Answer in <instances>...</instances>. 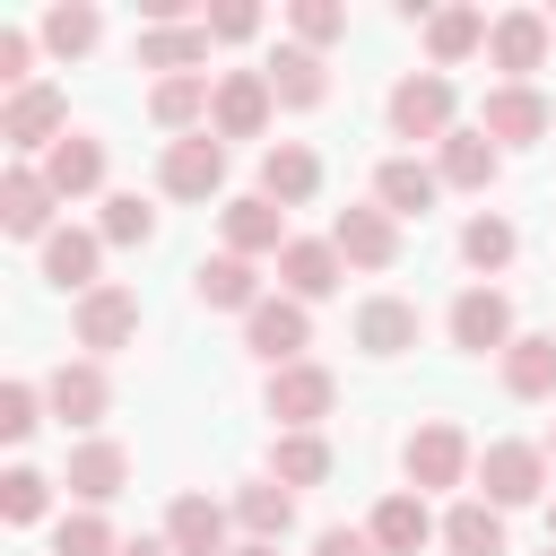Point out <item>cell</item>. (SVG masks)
Wrapping results in <instances>:
<instances>
[{
  "instance_id": "obj_1",
  "label": "cell",
  "mask_w": 556,
  "mask_h": 556,
  "mask_svg": "<svg viewBox=\"0 0 556 556\" xmlns=\"http://www.w3.org/2000/svg\"><path fill=\"white\" fill-rule=\"evenodd\" d=\"M400 469H408L417 495H443V486H460V478L478 469V452H469V434H460L452 417H426V426L400 443Z\"/></svg>"
},
{
  "instance_id": "obj_2",
  "label": "cell",
  "mask_w": 556,
  "mask_h": 556,
  "mask_svg": "<svg viewBox=\"0 0 556 556\" xmlns=\"http://www.w3.org/2000/svg\"><path fill=\"white\" fill-rule=\"evenodd\" d=\"M330 408H339V374H330V365L304 356V365H278V374H269V417H278V434H313Z\"/></svg>"
},
{
  "instance_id": "obj_3",
  "label": "cell",
  "mask_w": 556,
  "mask_h": 556,
  "mask_svg": "<svg viewBox=\"0 0 556 556\" xmlns=\"http://www.w3.org/2000/svg\"><path fill=\"white\" fill-rule=\"evenodd\" d=\"M243 348L278 374V365H304V348H313V313L295 304V295H261L252 313H243Z\"/></svg>"
},
{
  "instance_id": "obj_4",
  "label": "cell",
  "mask_w": 556,
  "mask_h": 556,
  "mask_svg": "<svg viewBox=\"0 0 556 556\" xmlns=\"http://www.w3.org/2000/svg\"><path fill=\"white\" fill-rule=\"evenodd\" d=\"M452 104H460V96H452V78H443V70H408V78L391 87V130H400V139H434V148H443V139H452Z\"/></svg>"
},
{
  "instance_id": "obj_5",
  "label": "cell",
  "mask_w": 556,
  "mask_h": 556,
  "mask_svg": "<svg viewBox=\"0 0 556 556\" xmlns=\"http://www.w3.org/2000/svg\"><path fill=\"white\" fill-rule=\"evenodd\" d=\"M156 182H165L174 200H217V191H226V139H217V130L165 139V156H156Z\"/></svg>"
},
{
  "instance_id": "obj_6",
  "label": "cell",
  "mask_w": 556,
  "mask_h": 556,
  "mask_svg": "<svg viewBox=\"0 0 556 556\" xmlns=\"http://www.w3.org/2000/svg\"><path fill=\"white\" fill-rule=\"evenodd\" d=\"M478 486H486L495 513L504 504H539L547 495V443H486L478 452Z\"/></svg>"
},
{
  "instance_id": "obj_7",
  "label": "cell",
  "mask_w": 556,
  "mask_h": 556,
  "mask_svg": "<svg viewBox=\"0 0 556 556\" xmlns=\"http://www.w3.org/2000/svg\"><path fill=\"white\" fill-rule=\"evenodd\" d=\"M0 139H9L17 156H26V148H43V156H52V148L70 139V104H61V87H43V78H35V87H17V96L0 104Z\"/></svg>"
},
{
  "instance_id": "obj_8",
  "label": "cell",
  "mask_w": 556,
  "mask_h": 556,
  "mask_svg": "<svg viewBox=\"0 0 556 556\" xmlns=\"http://www.w3.org/2000/svg\"><path fill=\"white\" fill-rule=\"evenodd\" d=\"M521 330H513V295L504 287H460L452 295V348H469V356H504Z\"/></svg>"
},
{
  "instance_id": "obj_9",
  "label": "cell",
  "mask_w": 556,
  "mask_h": 556,
  "mask_svg": "<svg viewBox=\"0 0 556 556\" xmlns=\"http://www.w3.org/2000/svg\"><path fill=\"white\" fill-rule=\"evenodd\" d=\"M547 9H504L495 26H486V61L504 70V87H530V70L547 61Z\"/></svg>"
},
{
  "instance_id": "obj_10",
  "label": "cell",
  "mask_w": 556,
  "mask_h": 556,
  "mask_svg": "<svg viewBox=\"0 0 556 556\" xmlns=\"http://www.w3.org/2000/svg\"><path fill=\"white\" fill-rule=\"evenodd\" d=\"M478 130H486L495 148H530V139H547V130H556V104H547L539 87H486Z\"/></svg>"
},
{
  "instance_id": "obj_11",
  "label": "cell",
  "mask_w": 556,
  "mask_h": 556,
  "mask_svg": "<svg viewBox=\"0 0 556 556\" xmlns=\"http://www.w3.org/2000/svg\"><path fill=\"white\" fill-rule=\"evenodd\" d=\"M330 243H339V261H348V269H391V261H400V217H391L382 200L339 208V217H330Z\"/></svg>"
},
{
  "instance_id": "obj_12",
  "label": "cell",
  "mask_w": 556,
  "mask_h": 556,
  "mask_svg": "<svg viewBox=\"0 0 556 556\" xmlns=\"http://www.w3.org/2000/svg\"><path fill=\"white\" fill-rule=\"evenodd\" d=\"M269 70H226L217 78V104H208V130L217 139H261L269 130Z\"/></svg>"
},
{
  "instance_id": "obj_13",
  "label": "cell",
  "mask_w": 556,
  "mask_h": 556,
  "mask_svg": "<svg viewBox=\"0 0 556 556\" xmlns=\"http://www.w3.org/2000/svg\"><path fill=\"white\" fill-rule=\"evenodd\" d=\"M70 321H78V348H87V356H113V348H130V339H139V295L104 278L96 295H78V313H70Z\"/></svg>"
},
{
  "instance_id": "obj_14",
  "label": "cell",
  "mask_w": 556,
  "mask_h": 556,
  "mask_svg": "<svg viewBox=\"0 0 556 556\" xmlns=\"http://www.w3.org/2000/svg\"><path fill=\"white\" fill-rule=\"evenodd\" d=\"M43 400H52V417H61V426H104L113 382H104V365H96V356H78V365H52Z\"/></svg>"
},
{
  "instance_id": "obj_15",
  "label": "cell",
  "mask_w": 556,
  "mask_h": 556,
  "mask_svg": "<svg viewBox=\"0 0 556 556\" xmlns=\"http://www.w3.org/2000/svg\"><path fill=\"white\" fill-rule=\"evenodd\" d=\"M226 521H235V504H217V495H174L165 547H174V556H235V547H226Z\"/></svg>"
},
{
  "instance_id": "obj_16",
  "label": "cell",
  "mask_w": 556,
  "mask_h": 556,
  "mask_svg": "<svg viewBox=\"0 0 556 556\" xmlns=\"http://www.w3.org/2000/svg\"><path fill=\"white\" fill-rule=\"evenodd\" d=\"M313 191H321V156H313L304 139H269V148H261V200L304 208Z\"/></svg>"
},
{
  "instance_id": "obj_17",
  "label": "cell",
  "mask_w": 556,
  "mask_h": 556,
  "mask_svg": "<svg viewBox=\"0 0 556 556\" xmlns=\"http://www.w3.org/2000/svg\"><path fill=\"white\" fill-rule=\"evenodd\" d=\"M52 200H61V191L43 182V165H9V174H0V226H9V235L43 243V235H52Z\"/></svg>"
},
{
  "instance_id": "obj_18",
  "label": "cell",
  "mask_w": 556,
  "mask_h": 556,
  "mask_svg": "<svg viewBox=\"0 0 556 556\" xmlns=\"http://www.w3.org/2000/svg\"><path fill=\"white\" fill-rule=\"evenodd\" d=\"M96 261H104V235H87V226H52V235H43V278H52L61 295H96V287H104Z\"/></svg>"
},
{
  "instance_id": "obj_19",
  "label": "cell",
  "mask_w": 556,
  "mask_h": 556,
  "mask_svg": "<svg viewBox=\"0 0 556 556\" xmlns=\"http://www.w3.org/2000/svg\"><path fill=\"white\" fill-rule=\"evenodd\" d=\"M122 478H130V452L113 443V434H87L78 452H70V495L96 513V504H113L122 495Z\"/></svg>"
},
{
  "instance_id": "obj_20",
  "label": "cell",
  "mask_w": 556,
  "mask_h": 556,
  "mask_svg": "<svg viewBox=\"0 0 556 556\" xmlns=\"http://www.w3.org/2000/svg\"><path fill=\"white\" fill-rule=\"evenodd\" d=\"M365 539H374L382 556H417V547L434 539V513H426V495H417V486L382 495V504H374V521H365Z\"/></svg>"
},
{
  "instance_id": "obj_21",
  "label": "cell",
  "mask_w": 556,
  "mask_h": 556,
  "mask_svg": "<svg viewBox=\"0 0 556 556\" xmlns=\"http://www.w3.org/2000/svg\"><path fill=\"white\" fill-rule=\"evenodd\" d=\"M287 243H295V235H287V208H278V200H261V191H252V200H226V252H235V261L287 252Z\"/></svg>"
},
{
  "instance_id": "obj_22",
  "label": "cell",
  "mask_w": 556,
  "mask_h": 556,
  "mask_svg": "<svg viewBox=\"0 0 556 556\" xmlns=\"http://www.w3.org/2000/svg\"><path fill=\"white\" fill-rule=\"evenodd\" d=\"M356 348L365 356H408L417 348V304L408 295H365L356 304Z\"/></svg>"
},
{
  "instance_id": "obj_23",
  "label": "cell",
  "mask_w": 556,
  "mask_h": 556,
  "mask_svg": "<svg viewBox=\"0 0 556 556\" xmlns=\"http://www.w3.org/2000/svg\"><path fill=\"white\" fill-rule=\"evenodd\" d=\"M269 96H278L287 113H313V104L330 96V61L304 52V43H278V61H269Z\"/></svg>"
},
{
  "instance_id": "obj_24",
  "label": "cell",
  "mask_w": 556,
  "mask_h": 556,
  "mask_svg": "<svg viewBox=\"0 0 556 556\" xmlns=\"http://www.w3.org/2000/svg\"><path fill=\"white\" fill-rule=\"evenodd\" d=\"M434 174H443L452 191H486V182L504 174V148H495L486 130H452V139L434 148Z\"/></svg>"
},
{
  "instance_id": "obj_25",
  "label": "cell",
  "mask_w": 556,
  "mask_h": 556,
  "mask_svg": "<svg viewBox=\"0 0 556 556\" xmlns=\"http://www.w3.org/2000/svg\"><path fill=\"white\" fill-rule=\"evenodd\" d=\"M339 269H348V261H339V243H330V235H321V243H287V252H278V278H287V295H295V304L339 295Z\"/></svg>"
},
{
  "instance_id": "obj_26",
  "label": "cell",
  "mask_w": 556,
  "mask_h": 556,
  "mask_svg": "<svg viewBox=\"0 0 556 556\" xmlns=\"http://www.w3.org/2000/svg\"><path fill=\"white\" fill-rule=\"evenodd\" d=\"M200 61H208V17H200V26H139V70L191 78Z\"/></svg>"
},
{
  "instance_id": "obj_27",
  "label": "cell",
  "mask_w": 556,
  "mask_h": 556,
  "mask_svg": "<svg viewBox=\"0 0 556 556\" xmlns=\"http://www.w3.org/2000/svg\"><path fill=\"white\" fill-rule=\"evenodd\" d=\"M434 191H443V174H434V165H417V156H382V174H374V200H382L391 217H426V208H434Z\"/></svg>"
},
{
  "instance_id": "obj_28",
  "label": "cell",
  "mask_w": 556,
  "mask_h": 556,
  "mask_svg": "<svg viewBox=\"0 0 556 556\" xmlns=\"http://www.w3.org/2000/svg\"><path fill=\"white\" fill-rule=\"evenodd\" d=\"M191 295H200L208 313H252V304H261V278H252V261L217 252V261H200V269H191Z\"/></svg>"
},
{
  "instance_id": "obj_29",
  "label": "cell",
  "mask_w": 556,
  "mask_h": 556,
  "mask_svg": "<svg viewBox=\"0 0 556 556\" xmlns=\"http://www.w3.org/2000/svg\"><path fill=\"white\" fill-rule=\"evenodd\" d=\"M235 521H243V539L278 547V539L295 530V495H287L278 478H252V486H235Z\"/></svg>"
},
{
  "instance_id": "obj_30",
  "label": "cell",
  "mask_w": 556,
  "mask_h": 556,
  "mask_svg": "<svg viewBox=\"0 0 556 556\" xmlns=\"http://www.w3.org/2000/svg\"><path fill=\"white\" fill-rule=\"evenodd\" d=\"M43 182L61 191V200H87L96 182H104V139H87V130H70L52 156H43Z\"/></svg>"
},
{
  "instance_id": "obj_31",
  "label": "cell",
  "mask_w": 556,
  "mask_h": 556,
  "mask_svg": "<svg viewBox=\"0 0 556 556\" xmlns=\"http://www.w3.org/2000/svg\"><path fill=\"white\" fill-rule=\"evenodd\" d=\"M504 391H513V400H556V339L521 330V339L504 348Z\"/></svg>"
},
{
  "instance_id": "obj_32",
  "label": "cell",
  "mask_w": 556,
  "mask_h": 556,
  "mask_svg": "<svg viewBox=\"0 0 556 556\" xmlns=\"http://www.w3.org/2000/svg\"><path fill=\"white\" fill-rule=\"evenodd\" d=\"M208 104H217V87H208L200 70H191V78H156V87H148V122H156V130H182V139H191V122H200Z\"/></svg>"
},
{
  "instance_id": "obj_33",
  "label": "cell",
  "mask_w": 556,
  "mask_h": 556,
  "mask_svg": "<svg viewBox=\"0 0 556 556\" xmlns=\"http://www.w3.org/2000/svg\"><path fill=\"white\" fill-rule=\"evenodd\" d=\"M443 547H452V556H504V513H495L486 495L452 504V513H443Z\"/></svg>"
},
{
  "instance_id": "obj_34",
  "label": "cell",
  "mask_w": 556,
  "mask_h": 556,
  "mask_svg": "<svg viewBox=\"0 0 556 556\" xmlns=\"http://www.w3.org/2000/svg\"><path fill=\"white\" fill-rule=\"evenodd\" d=\"M486 26H495L486 9H434V17H426V52H434V70L469 61V52L486 43Z\"/></svg>"
},
{
  "instance_id": "obj_35",
  "label": "cell",
  "mask_w": 556,
  "mask_h": 556,
  "mask_svg": "<svg viewBox=\"0 0 556 556\" xmlns=\"http://www.w3.org/2000/svg\"><path fill=\"white\" fill-rule=\"evenodd\" d=\"M269 478H278L287 495H295V486H321V478H330V443H321V434H278V443H269Z\"/></svg>"
},
{
  "instance_id": "obj_36",
  "label": "cell",
  "mask_w": 556,
  "mask_h": 556,
  "mask_svg": "<svg viewBox=\"0 0 556 556\" xmlns=\"http://www.w3.org/2000/svg\"><path fill=\"white\" fill-rule=\"evenodd\" d=\"M96 35H104V17H96L87 0H61V9H43V43H52L61 61H78V52H96Z\"/></svg>"
},
{
  "instance_id": "obj_37",
  "label": "cell",
  "mask_w": 556,
  "mask_h": 556,
  "mask_svg": "<svg viewBox=\"0 0 556 556\" xmlns=\"http://www.w3.org/2000/svg\"><path fill=\"white\" fill-rule=\"evenodd\" d=\"M513 252H521L513 217H469V226H460V261H469V269H486V278H495Z\"/></svg>"
},
{
  "instance_id": "obj_38",
  "label": "cell",
  "mask_w": 556,
  "mask_h": 556,
  "mask_svg": "<svg viewBox=\"0 0 556 556\" xmlns=\"http://www.w3.org/2000/svg\"><path fill=\"white\" fill-rule=\"evenodd\" d=\"M52 556H122V539H113V521L104 513H61V530H52Z\"/></svg>"
},
{
  "instance_id": "obj_39",
  "label": "cell",
  "mask_w": 556,
  "mask_h": 556,
  "mask_svg": "<svg viewBox=\"0 0 556 556\" xmlns=\"http://www.w3.org/2000/svg\"><path fill=\"white\" fill-rule=\"evenodd\" d=\"M287 26H295V43H304V52H321V43H339V35H348V9H339V0H295V9H287Z\"/></svg>"
},
{
  "instance_id": "obj_40",
  "label": "cell",
  "mask_w": 556,
  "mask_h": 556,
  "mask_svg": "<svg viewBox=\"0 0 556 556\" xmlns=\"http://www.w3.org/2000/svg\"><path fill=\"white\" fill-rule=\"evenodd\" d=\"M96 235H104V243H148V235H156V208H148L139 191H113V200H104V226H96Z\"/></svg>"
},
{
  "instance_id": "obj_41",
  "label": "cell",
  "mask_w": 556,
  "mask_h": 556,
  "mask_svg": "<svg viewBox=\"0 0 556 556\" xmlns=\"http://www.w3.org/2000/svg\"><path fill=\"white\" fill-rule=\"evenodd\" d=\"M43 504H52V478L43 469H9L0 478V513L9 521H43Z\"/></svg>"
},
{
  "instance_id": "obj_42",
  "label": "cell",
  "mask_w": 556,
  "mask_h": 556,
  "mask_svg": "<svg viewBox=\"0 0 556 556\" xmlns=\"http://www.w3.org/2000/svg\"><path fill=\"white\" fill-rule=\"evenodd\" d=\"M35 408H43V391H35V382H9V391H0V434L26 443V434H35Z\"/></svg>"
},
{
  "instance_id": "obj_43",
  "label": "cell",
  "mask_w": 556,
  "mask_h": 556,
  "mask_svg": "<svg viewBox=\"0 0 556 556\" xmlns=\"http://www.w3.org/2000/svg\"><path fill=\"white\" fill-rule=\"evenodd\" d=\"M0 87H9V96L35 87V43H26L17 26H0Z\"/></svg>"
},
{
  "instance_id": "obj_44",
  "label": "cell",
  "mask_w": 556,
  "mask_h": 556,
  "mask_svg": "<svg viewBox=\"0 0 556 556\" xmlns=\"http://www.w3.org/2000/svg\"><path fill=\"white\" fill-rule=\"evenodd\" d=\"M208 35H217V43H243V35H261V9H252V0H217V9H208Z\"/></svg>"
},
{
  "instance_id": "obj_45",
  "label": "cell",
  "mask_w": 556,
  "mask_h": 556,
  "mask_svg": "<svg viewBox=\"0 0 556 556\" xmlns=\"http://www.w3.org/2000/svg\"><path fill=\"white\" fill-rule=\"evenodd\" d=\"M313 556H382V547H374L365 530H348V521H330V530L313 539Z\"/></svg>"
},
{
  "instance_id": "obj_46",
  "label": "cell",
  "mask_w": 556,
  "mask_h": 556,
  "mask_svg": "<svg viewBox=\"0 0 556 556\" xmlns=\"http://www.w3.org/2000/svg\"><path fill=\"white\" fill-rule=\"evenodd\" d=\"M122 556H174L165 539H122Z\"/></svg>"
},
{
  "instance_id": "obj_47",
  "label": "cell",
  "mask_w": 556,
  "mask_h": 556,
  "mask_svg": "<svg viewBox=\"0 0 556 556\" xmlns=\"http://www.w3.org/2000/svg\"><path fill=\"white\" fill-rule=\"evenodd\" d=\"M235 556H278V547H261V539H243V547H235Z\"/></svg>"
},
{
  "instance_id": "obj_48",
  "label": "cell",
  "mask_w": 556,
  "mask_h": 556,
  "mask_svg": "<svg viewBox=\"0 0 556 556\" xmlns=\"http://www.w3.org/2000/svg\"><path fill=\"white\" fill-rule=\"evenodd\" d=\"M547 547H556V504H547Z\"/></svg>"
},
{
  "instance_id": "obj_49",
  "label": "cell",
  "mask_w": 556,
  "mask_h": 556,
  "mask_svg": "<svg viewBox=\"0 0 556 556\" xmlns=\"http://www.w3.org/2000/svg\"><path fill=\"white\" fill-rule=\"evenodd\" d=\"M547 460H556V426H547Z\"/></svg>"
},
{
  "instance_id": "obj_50",
  "label": "cell",
  "mask_w": 556,
  "mask_h": 556,
  "mask_svg": "<svg viewBox=\"0 0 556 556\" xmlns=\"http://www.w3.org/2000/svg\"><path fill=\"white\" fill-rule=\"evenodd\" d=\"M547 556H556V547H547Z\"/></svg>"
}]
</instances>
